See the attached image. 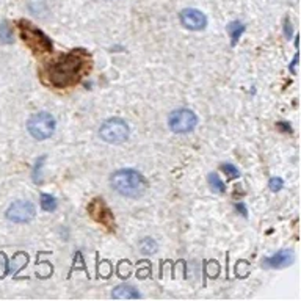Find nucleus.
<instances>
[{"instance_id":"nucleus-5","label":"nucleus","mask_w":301,"mask_h":301,"mask_svg":"<svg viewBox=\"0 0 301 301\" xmlns=\"http://www.w3.org/2000/svg\"><path fill=\"white\" fill-rule=\"evenodd\" d=\"M19 28H21V36L24 43H27L35 52H49L52 49V43L49 38L41 30L35 28L30 22L22 21Z\"/></svg>"},{"instance_id":"nucleus-17","label":"nucleus","mask_w":301,"mask_h":301,"mask_svg":"<svg viewBox=\"0 0 301 301\" xmlns=\"http://www.w3.org/2000/svg\"><path fill=\"white\" fill-rule=\"evenodd\" d=\"M221 169L226 173V176H228L229 179H237V177L240 176V171H238V169H237L234 165H231V163H224V165H221Z\"/></svg>"},{"instance_id":"nucleus-2","label":"nucleus","mask_w":301,"mask_h":301,"mask_svg":"<svg viewBox=\"0 0 301 301\" xmlns=\"http://www.w3.org/2000/svg\"><path fill=\"white\" fill-rule=\"evenodd\" d=\"M111 187L126 198H140L146 190L144 177L135 169H119L110 179Z\"/></svg>"},{"instance_id":"nucleus-6","label":"nucleus","mask_w":301,"mask_h":301,"mask_svg":"<svg viewBox=\"0 0 301 301\" xmlns=\"http://www.w3.org/2000/svg\"><path fill=\"white\" fill-rule=\"evenodd\" d=\"M196 124H198L196 115L188 108L174 110L168 118V126L174 134H187V132H192Z\"/></svg>"},{"instance_id":"nucleus-16","label":"nucleus","mask_w":301,"mask_h":301,"mask_svg":"<svg viewBox=\"0 0 301 301\" xmlns=\"http://www.w3.org/2000/svg\"><path fill=\"white\" fill-rule=\"evenodd\" d=\"M0 41L2 43H13V32L7 22L0 25Z\"/></svg>"},{"instance_id":"nucleus-1","label":"nucleus","mask_w":301,"mask_h":301,"mask_svg":"<svg viewBox=\"0 0 301 301\" xmlns=\"http://www.w3.org/2000/svg\"><path fill=\"white\" fill-rule=\"evenodd\" d=\"M88 66H89V56L82 49L74 50L65 55L58 62H53L47 68L49 83L56 88H66L75 85L80 80L82 74L86 71Z\"/></svg>"},{"instance_id":"nucleus-15","label":"nucleus","mask_w":301,"mask_h":301,"mask_svg":"<svg viewBox=\"0 0 301 301\" xmlns=\"http://www.w3.org/2000/svg\"><path fill=\"white\" fill-rule=\"evenodd\" d=\"M140 250H141L144 254L156 253V251H157V243H156L153 238L146 237V238H143V240L140 242Z\"/></svg>"},{"instance_id":"nucleus-12","label":"nucleus","mask_w":301,"mask_h":301,"mask_svg":"<svg viewBox=\"0 0 301 301\" xmlns=\"http://www.w3.org/2000/svg\"><path fill=\"white\" fill-rule=\"evenodd\" d=\"M245 32V25L242 24V22H231L229 25H228V33L231 35V38H232V46H235L237 44V41H238V38L242 36V33Z\"/></svg>"},{"instance_id":"nucleus-9","label":"nucleus","mask_w":301,"mask_h":301,"mask_svg":"<svg viewBox=\"0 0 301 301\" xmlns=\"http://www.w3.org/2000/svg\"><path fill=\"white\" fill-rule=\"evenodd\" d=\"M180 22L188 30H202L207 25V17L196 8H187L180 13Z\"/></svg>"},{"instance_id":"nucleus-13","label":"nucleus","mask_w":301,"mask_h":301,"mask_svg":"<svg viewBox=\"0 0 301 301\" xmlns=\"http://www.w3.org/2000/svg\"><path fill=\"white\" fill-rule=\"evenodd\" d=\"M207 180H209V185H210V188L215 192V193H224L226 192V187H224V182L220 179V176L218 174H215V173H210L209 174V177H207Z\"/></svg>"},{"instance_id":"nucleus-8","label":"nucleus","mask_w":301,"mask_h":301,"mask_svg":"<svg viewBox=\"0 0 301 301\" xmlns=\"http://www.w3.org/2000/svg\"><path fill=\"white\" fill-rule=\"evenodd\" d=\"M35 214H36V210H35V205L32 202L16 201L8 207L7 218L14 223H27V221L33 220Z\"/></svg>"},{"instance_id":"nucleus-4","label":"nucleus","mask_w":301,"mask_h":301,"mask_svg":"<svg viewBox=\"0 0 301 301\" xmlns=\"http://www.w3.org/2000/svg\"><path fill=\"white\" fill-rule=\"evenodd\" d=\"M99 135L104 141L110 144H119L129 138V126L119 118H111L101 126Z\"/></svg>"},{"instance_id":"nucleus-19","label":"nucleus","mask_w":301,"mask_h":301,"mask_svg":"<svg viewBox=\"0 0 301 301\" xmlns=\"http://www.w3.org/2000/svg\"><path fill=\"white\" fill-rule=\"evenodd\" d=\"M290 32H292V27H290V22H289V21H286V35L289 36V35H290Z\"/></svg>"},{"instance_id":"nucleus-14","label":"nucleus","mask_w":301,"mask_h":301,"mask_svg":"<svg viewBox=\"0 0 301 301\" xmlns=\"http://www.w3.org/2000/svg\"><path fill=\"white\" fill-rule=\"evenodd\" d=\"M41 207H43V210H46V212H53L56 209V199L52 195L43 193L41 195Z\"/></svg>"},{"instance_id":"nucleus-11","label":"nucleus","mask_w":301,"mask_h":301,"mask_svg":"<svg viewBox=\"0 0 301 301\" xmlns=\"http://www.w3.org/2000/svg\"><path fill=\"white\" fill-rule=\"evenodd\" d=\"M113 298H118V299H129V298H140V293L130 286H119L116 287L115 290H113L111 293Z\"/></svg>"},{"instance_id":"nucleus-18","label":"nucleus","mask_w":301,"mask_h":301,"mask_svg":"<svg viewBox=\"0 0 301 301\" xmlns=\"http://www.w3.org/2000/svg\"><path fill=\"white\" fill-rule=\"evenodd\" d=\"M268 187H270V190H273V192H279L281 188L284 187V182H282L281 177H273V179H270Z\"/></svg>"},{"instance_id":"nucleus-3","label":"nucleus","mask_w":301,"mask_h":301,"mask_svg":"<svg viewBox=\"0 0 301 301\" xmlns=\"http://www.w3.org/2000/svg\"><path fill=\"white\" fill-rule=\"evenodd\" d=\"M55 118L50 115V113L41 111L33 115L28 123H27V129L30 132V135L36 140H46L50 138L55 132Z\"/></svg>"},{"instance_id":"nucleus-10","label":"nucleus","mask_w":301,"mask_h":301,"mask_svg":"<svg viewBox=\"0 0 301 301\" xmlns=\"http://www.w3.org/2000/svg\"><path fill=\"white\" fill-rule=\"evenodd\" d=\"M265 262V265L270 268H282V267H287L293 262V253L290 250H281L278 251L275 256L268 257L263 260Z\"/></svg>"},{"instance_id":"nucleus-7","label":"nucleus","mask_w":301,"mask_h":301,"mask_svg":"<svg viewBox=\"0 0 301 301\" xmlns=\"http://www.w3.org/2000/svg\"><path fill=\"white\" fill-rule=\"evenodd\" d=\"M88 212L93 217L94 221L101 223L102 226H105L107 229L115 231V217H113L111 210L108 209V205L104 202V199H93L91 204L88 205Z\"/></svg>"}]
</instances>
